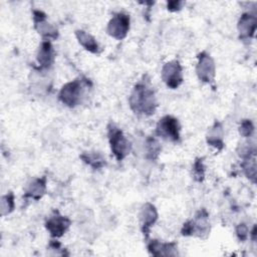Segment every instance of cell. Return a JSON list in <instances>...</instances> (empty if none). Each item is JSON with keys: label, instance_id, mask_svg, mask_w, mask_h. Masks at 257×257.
Here are the masks:
<instances>
[{"label": "cell", "instance_id": "22", "mask_svg": "<svg viewBox=\"0 0 257 257\" xmlns=\"http://www.w3.org/2000/svg\"><path fill=\"white\" fill-rule=\"evenodd\" d=\"M253 131H254V125L250 119H244L239 126L240 135L245 138L250 137L252 135Z\"/></svg>", "mask_w": 257, "mask_h": 257}, {"label": "cell", "instance_id": "24", "mask_svg": "<svg viewBox=\"0 0 257 257\" xmlns=\"http://www.w3.org/2000/svg\"><path fill=\"white\" fill-rule=\"evenodd\" d=\"M183 2L182 1H169L167 6L170 11H178L182 8Z\"/></svg>", "mask_w": 257, "mask_h": 257}, {"label": "cell", "instance_id": "4", "mask_svg": "<svg viewBox=\"0 0 257 257\" xmlns=\"http://www.w3.org/2000/svg\"><path fill=\"white\" fill-rule=\"evenodd\" d=\"M180 123L176 117L166 115L158 121L156 135L167 141L178 142L180 140Z\"/></svg>", "mask_w": 257, "mask_h": 257}, {"label": "cell", "instance_id": "19", "mask_svg": "<svg viewBox=\"0 0 257 257\" xmlns=\"http://www.w3.org/2000/svg\"><path fill=\"white\" fill-rule=\"evenodd\" d=\"M147 158L150 160H156L161 152V146L159 142L154 138H149L146 142Z\"/></svg>", "mask_w": 257, "mask_h": 257}, {"label": "cell", "instance_id": "13", "mask_svg": "<svg viewBox=\"0 0 257 257\" xmlns=\"http://www.w3.org/2000/svg\"><path fill=\"white\" fill-rule=\"evenodd\" d=\"M37 61L39 68H48L52 65L54 61V50L49 40H44L41 43L37 53Z\"/></svg>", "mask_w": 257, "mask_h": 257}, {"label": "cell", "instance_id": "8", "mask_svg": "<svg viewBox=\"0 0 257 257\" xmlns=\"http://www.w3.org/2000/svg\"><path fill=\"white\" fill-rule=\"evenodd\" d=\"M70 224L71 221L67 217L60 215L58 211H54L45 222V227L52 237L58 238L67 231Z\"/></svg>", "mask_w": 257, "mask_h": 257}, {"label": "cell", "instance_id": "23", "mask_svg": "<svg viewBox=\"0 0 257 257\" xmlns=\"http://www.w3.org/2000/svg\"><path fill=\"white\" fill-rule=\"evenodd\" d=\"M248 233H249L248 227L244 223H240L236 227V234H237V237L239 238L240 241L244 242L248 238Z\"/></svg>", "mask_w": 257, "mask_h": 257}, {"label": "cell", "instance_id": "21", "mask_svg": "<svg viewBox=\"0 0 257 257\" xmlns=\"http://www.w3.org/2000/svg\"><path fill=\"white\" fill-rule=\"evenodd\" d=\"M193 177L197 182H203L205 178V167L203 164V158H199L195 161L193 166Z\"/></svg>", "mask_w": 257, "mask_h": 257}, {"label": "cell", "instance_id": "1", "mask_svg": "<svg viewBox=\"0 0 257 257\" xmlns=\"http://www.w3.org/2000/svg\"><path fill=\"white\" fill-rule=\"evenodd\" d=\"M144 76V79L138 82L130 96V106L135 113L151 115L154 114L158 106L154 89L150 80Z\"/></svg>", "mask_w": 257, "mask_h": 257}, {"label": "cell", "instance_id": "3", "mask_svg": "<svg viewBox=\"0 0 257 257\" xmlns=\"http://www.w3.org/2000/svg\"><path fill=\"white\" fill-rule=\"evenodd\" d=\"M86 81L87 79L82 80V78H76L64 84L58 94L60 101L69 107L79 104L83 94V83Z\"/></svg>", "mask_w": 257, "mask_h": 257}, {"label": "cell", "instance_id": "9", "mask_svg": "<svg viewBox=\"0 0 257 257\" xmlns=\"http://www.w3.org/2000/svg\"><path fill=\"white\" fill-rule=\"evenodd\" d=\"M33 21H34V27L38 31L39 34H41L44 38H47L49 40L50 38L56 39L58 36L57 29L50 23L46 21V15L42 11L34 10L33 11Z\"/></svg>", "mask_w": 257, "mask_h": 257}, {"label": "cell", "instance_id": "11", "mask_svg": "<svg viewBox=\"0 0 257 257\" xmlns=\"http://www.w3.org/2000/svg\"><path fill=\"white\" fill-rule=\"evenodd\" d=\"M256 27H257L256 16L251 15L249 13L242 14L238 22V30L240 34L239 37L242 40L252 38L254 36Z\"/></svg>", "mask_w": 257, "mask_h": 257}, {"label": "cell", "instance_id": "10", "mask_svg": "<svg viewBox=\"0 0 257 257\" xmlns=\"http://www.w3.org/2000/svg\"><path fill=\"white\" fill-rule=\"evenodd\" d=\"M141 224H142V232L146 238L149 237V232L151 227L156 223L158 219V212L156 207L151 203H146L140 214Z\"/></svg>", "mask_w": 257, "mask_h": 257}, {"label": "cell", "instance_id": "6", "mask_svg": "<svg viewBox=\"0 0 257 257\" xmlns=\"http://www.w3.org/2000/svg\"><path fill=\"white\" fill-rule=\"evenodd\" d=\"M130 16L122 12L115 13L107 24V33L117 39H123L130 30Z\"/></svg>", "mask_w": 257, "mask_h": 257}, {"label": "cell", "instance_id": "14", "mask_svg": "<svg viewBox=\"0 0 257 257\" xmlns=\"http://www.w3.org/2000/svg\"><path fill=\"white\" fill-rule=\"evenodd\" d=\"M46 191V177L38 178L33 180L26 188L24 198H31L33 200L38 201L42 198Z\"/></svg>", "mask_w": 257, "mask_h": 257}, {"label": "cell", "instance_id": "16", "mask_svg": "<svg viewBox=\"0 0 257 257\" xmlns=\"http://www.w3.org/2000/svg\"><path fill=\"white\" fill-rule=\"evenodd\" d=\"M75 36H76L78 42L86 50H88L91 53H99L100 49H99L98 43L96 42L95 38L91 34L85 32L83 30H76L75 31Z\"/></svg>", "mask_w": 257, "mask_h": 257}, {"label": "cell", "instance_id": "18", "mask_svg": "<svg viewBox=\"0 0 257 257\" xmlns=\"http://www.w3.org/2000/svg\"><path fill=\"white\" fill-rule=\"evenodd\" d=\"M245 175L248 179H250L253 183L256 182V162H255V152L244 158V162L242 164Z\"/></svg>", "mask_w": 257, "mask_h": 257}, {"label": "cell", "instance_id": "2", "mask_svg": "<svg viewBox=\"0 0 257 257\" xmlns=\"http://www.w3.org/2000/svg\"><path fill=\"white\" fill-rule=\"evenodd\" d=\"M107 136L113 156L118 162L122 161L132 151L131 142L124 137L121 130L111 122L107 125Z\"/></svg>", "mask_w": 257, "mask_h": 257}, {"label": "cell", "instance_id": "12", "mask_svg": "<svg viewBox=\"0 0 257 257\" xmlns=\"http://www.w3.org/2000/svg\"><path fill=\"white\" fill-rule=\"evenodd\" d=\"M148 250L155 256H176L178 254L175 242L163 243L159 240H152L148 244Z\"/></svg>", "mask_w": 257, "mask_h": 257}, {"label": "cell", "instance_id": "7", "mask_svg": "<svg viewBox=\"0 0 257 257\" xmlns=\"http://www.w3.org/2000/svg\"><path fill=\"white\" fill-rule=\"evenodd\" d=\"M215 62L213 58L206 51L198 54V63L196 66V72L199 79L203 82H212L215 77Z\"/></svg>", "mask_w": 257, "mask_h": 257}, {"label": "cell", "instance_id": "5", "mask_svg": "<svg viewBox=\"0 0 257 257\" xmlns=\"http://www.w3.org/2000/svg\"><path fill=\"white\" fill-rule=\"evenodd\" d=\"M183 68L178 60L167 62L162 68V79L168 87L175 89L183 82Z\"/></svg>", "mask_w": 257, "mask_h": 257}, {"label": "cell", "instance_id": "17", "mask_svg": "<svg viewBox=\"0 0 257 257\" xmlns=\"http://www.w3.org/2000/svg\"><path fill=\"white\" fill-rule=\"evenodd\" d=\"M80 159L94 170H99L106 165L105 159L99 153H82Z\"/></svg>", "mask_w": 257, "mask_h": 257}, {"label": "cell", "instance_id": "15", "mask_svg": "<svg viewBox=\"0 0 257 257\" xmlns=\"http://www.w3.org/2000/svg\"><path fill=\"white\" fill-rule=\"evenodd\" d=\"M223 136L224 131L221 122L215 121L213 126L210 128V131L207 134V143L210 146L215 147L219 151H221L224 148V142H223Z\"/></svg>", "mask_w": 257, "mask_h": 257}, {"label": "cell", "instance_id": "20", "mask_svg": "<svg viewBox=\"0 0 257 257\" xmlns=\"http://www.w3.org/2000/svg\"><path fill=\"white\" fill-rule=\"evenodd\" d=\"M14 209V195L9 192L7 195L3 196L1 199V213L3 216L8 215Z\"/></svg>", "mask_w": 257, "mask_h": 257}]
</instances>
